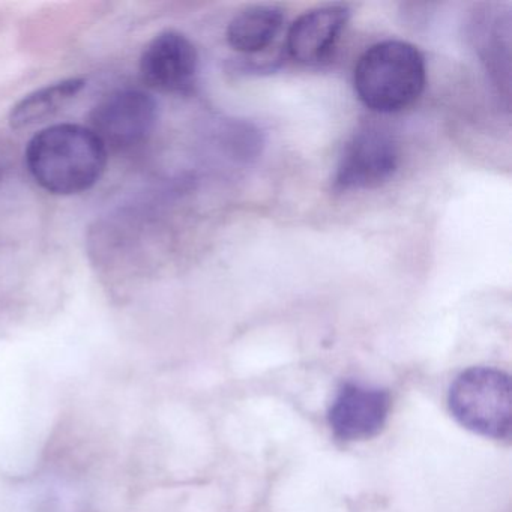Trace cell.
<instances>
[{
    "label": "cell",
    "mask_w": 512,
    "mask_h": 512,
    "mask_svg": "<svg viewBox=\"0 0 512 512\" xmlns=\"http://www.w3.org/2000/svg\"><path fill=\"white\" fill-rule=\"evenodd\" d=\"M400 166V148L386 128L368 125L347 142L337 170L338 191L373 190L394 178Z\"/></svg>",
    "instance_id": "5"
},
{
    "label": "cell",
    "mask_w": 512,
    "mask_h": 512,
    "mask_svg": "<svg viewBox=\"0 0 512 512\" xmlns=\"http://www.w3.org/2000/svg\"><path fill=\"white\" fill-rule=\"evenodd\" d=\"M86 88V80L80 77L59 80L25 95L11 109L10 124L14 130H28L46 124L64 112Z\"/></svg>",
    "instance_id": "9"
},
{
    "label": "cell",
    "mask_w": 512,
    "mask_h": 512,
    "mask_svg": "<svg viewBox=\"0 0 512 512\" xmlns=\"http://www.w3.org/2000/svg\"><path fill=\"white\" fill-rule=\"evenodd\" d=\"M349 19L346 5H325L302 14L287 32L286 49L290 58L302 65L326 61Z\"/></svg>",
    "instance_id": "8"
},
{
    "label": "cell",
    "mask_w": 512,
    "mask_h": 512,
    "mask_svg": "<svg viewBox=\"0 0 512 512\" xmlns=\"http://www.w3.org/2000/svg\"><path fill=\"white\" fill-rule=\"evenodd\" d=\"M448 404L467 430L494 440L511 439L512 385L505 371L491 367L463 371L449 389Z\"/></svg>",
    "instance_id": "3"
},
{
    "label": "cell",
    "mask_w": 512,
    "mask_h": 512,
    "mask_svg": "<svg viewBox=\"0 0 512 512\" xmlns=\"http://www.w3.org/2000/svg\"><path fill=\"white\" fill-rule=\"evenodd\" d=\"M283 22V11L272 5L245 8L230 20L226 32L227 43L235 52L257 55L274 43Z\"/></svg>",
    "instance_id": "10"
},
{
    "label": "cell",
    "mask_w": 512,
    "mask_h": 512,
    "mask_svg": "<svg viewBox=\"0 0 512 512\" xmlns=\"http://www.w3.org/2000/svg\"><path fill=\"white\" fill-rule=\"evenodd\" d=\"M109 151L91 128L56 124L29 140L26 169L47 193L74 196L91 190L106 172Z\"/></svg>",
    "instance_id": "1"
},
{
    "label": "cell",
    "mask_w": 512,
    "mask_h": 512,
    "mask_svg": "<svg viewBox=\"0 0 512 512\" xmlns=\"http://www.w3.org/2000/svg\"><path fill=\"white\" fill-rule=\"evenodd\" d=\"M391 404V394L386 389L359 382L343 383L329 407V427L346 442L371 439L385 427Z\"/></svg>",
    "instance_id": "7"
},
{
    "label": "cell",
    "mask_w": 512,
    "mask_h": 512,
    "mask_svg": "<svg viewBox=\"0 0 512 512\" xmlns=\"http://www.w3.org/2000/svg\"><path fill=\"white\" fill-rule=\"evenodd\" d=\"M199 55L187 35L164 31L149 41L140 58L143 82L163 94H187L196 85Z\"/></svg>",
    "instance_id": "6"
},
{
    "label": "cell",
    "mask_w": 512,
    "mask_h": 512,
    "mask_svg": "<svg viewBox=\"0 0 512 512\" xmlns=\"http://www.w3.org/2000/svg\"><path fill=\"white\" fill-rule=\"evenodd\" d=\"M89 125L107 151H127L148 142L158 122L157 101L139 89H121L104 97L89 113Z\"/></svg>",
    "instance_id": "4"
},
{
    "label": "cell",
    "mask_w": 512,
    "mask_h": 512,
    "mask_svg": "<svg viewBox=\"0 0 512 512\" xmlns=\"http://www.w3.org/2000/svg\"><path fill=\"white\" fill-rule=\"evenodd\" d=\"M427 82L424 55L418 47L386 40L365 50L353 71V88L367 109L383 115L412 106Z\"/></svg>",
    "instance_id": "2"
}]
</instances>
